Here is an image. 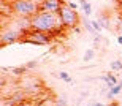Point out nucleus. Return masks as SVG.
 <instances>
[{"mask_svg": "<svg viewBox=\"0 0 122 106\" xmlns=\"http://www.w3.org/2000/svg\"><path fill=\"white\" fill-rule=\"evenodd\" d=\"M30 29L38 30V32L51 33L52 37H57L59 33H62V30L65 27H63L59 13H51V11L40 10L35 16L30 18Z\"/></svg>", "mask_w": 122, "mask_h": 106, "instance_id": "obj_1", "label": "nucleus"}, {"mask_svg": "<svg viewBox=\"0 0 122 106\" xmlns=\"http://www.w3.org/2000/svg\"><path fill=\"white\" fill-rule=\"evenodd\" d=\"M8 3L16 18H32L40 11V3L35 0H10Z\"/></svg>", "mask_w": 122, "mask_h": 106, "instance_id": "obj_2", "label": "nucleus"}, {"mask_svg": "<svg viewBox=\"0 0 122 106\" xmlns=\"http://www.w3.org/2000/svg\"><path fill=\"white\" fill-rule=\"evenodd\" d=\"M59 16L62 19V24L65 29H76L79 25V14L76 13V10H73L68 5L67 0H63L62 8L59 11Z\"/></svg>", "mask_w": 122, "mask_h": 106, "instance_id": "obj_3", "label": "nucleus"}, {"mask_svg": "<svg viewBox=\"0 0 122 106\" xmlns=\"http://www.w3.org/2000/svg\"><path fill=\"white\" fill-rule=\"evenodd\" d=\"M54 40V37L51 33H46V32H38V30H27L24 32L21 41L22 43H30V44H36V46H45V44H51Z\"/></svg>", "mask_w": 122, "mask_h": 106, "instance_id": "obj_4", "label": "nucleus"}, {"mask_svg": "<svg viewBox=\"0 0 122 106\" xmlns=\"http://www.w3.org/2000/svg\"><path fill=\"white\" fill-rule=\"evenodd\" d=\"M24 33L18 29H13V27H3L2 30V35H0V43L2 46H8V44H13L16 41H21Z\"/></svg>", "mask_w": 122, "mask_h": 106, "instance_id": "obj_5", "label": "nucleus"}, {"mask_svg": "<svg viewBox=\"0 0 122 106\" xmlns=\"http://www.w3.org/2000/svg\"><path fill=\"white\" fill-rule=\"evenodd\" d=\"M63 0H41L40 2V10L43 11H51V13H59L62 8Z\"/></svg>", "mask_w": 122, "mask_h": 106, "instance_id": "obj_6", "label": "nucleus"}, {"mask_svg": "<svg viewBox=\"0 0 122 106\" xmlns=\"http://www.w3.org/2000/svg\"><path fill=\"white\" fill-rule=\"evenodd\" d=\"M122 92V81H119L114 87H111V89H108V92H106V98L108 100H113L117 93H121Z\"/></svg>", "mask_w": 122, "mask_h": 106, "instance_id": "obj_7", "label": "nucleus"}, {"mask_svg": "<svg viewBox=\"0 0 122 106\" xmlns=\"http://www.w3.org/2000/svg\"><path fill=\"white\" fill-rule=\"evenodd\" d=\"M102 79H103L105 82H106L108 89L114 87V86H116V84L119 82V81H117V78H116V76H114L113 73H106V74H103V76H102Z\"/></svg>", "mask_w": 122, "mask_h": 106, "instance_id": "obj_8", "label": "nucleus"}, {"mask_svg": "<svg viewBox=\"0 0 122 106\" xmlns=\"http://www.w3.org/2000/svg\"><path fill=\"white\" fill-rule=\"evenodd\" d=\"M84 29H86L87 32H91L92 35H98V32L94 29V25H92V21H87V19H84Z\"/></svg>", "mask_w": 122, "mask_h": 106, "instance_id": "obj_9", "label": "nucleus"}, {"mask_svg": "<svg viewBox=\"0 0 122 106\" xmlns=\"http://www.w3.org/2000/svg\"><path fill=\"white\" fill-rule=\"evenodd\" d=\"M109 68L111 71H122V60H114L109 63Z\"/></svg>", "mask_w": 122, "mask_h": 106, "instance_id": "obj_10", "label": "nucleus"}, {"mask_svg": "<svg viewBox=\"0 0 122 106\" xmlns=\"http://www.w3.org/2000/svg\"><path fill=\"white\" fill-rule=\"evenodd\" d=\"M57 78H60L62 81H65V82H68V84H70V82H73V79L70 78V74H68L67 71H60V73L57 74Z\"/></svg>", "mask_w": 122, "mask_h": 106, "instance_id": "obj_11", "label": "nucleus"}, {"mask_svg": "<svg viewBox=\"0 0 122 106\" xmlns=\"http://www.w3.org/2000/svg\"><path fill=\"white\" fill-rule=\"evenodd\" d=\"M94 55H95V49H87L84 57H82V60H84V62H89V60L94 59Z\"/></svg>", "mask_w": 122, "mask_h": 106, "instance_id": "obj_12", "label": "nucleus"}, {"mask_svg": "<svg viewBox=\"0 0 122 106\" xmlns=\"http://www.w3.org/2000/svg\"><path fill=\"white\" fill-rule=\"evenodd\" d=\"M25 70H27V67H19V68H10V71H11V73L13 74H24V71H25Z\"/></svg>", "mask_w": 122, "mask_h": 106, "instance_id": "obj_13", "label": "nucleus"}, {"mask_svg": "<svg viewBox=\"0 0 122 106\" xmlns=\"http://www.w3.org/2000/svg\"><path fill=\"white\" fill-rule=\"evenodd\" d=\"M54 106H68V103H67V100H65V97H60L59 100H56V103H54Z\"/></svg>", "mask_w": 122, "mask_h": 106, "instance_id": "obj_14", "label": "nucleus"}, {"mask_svg": "<svg viewBox=\"0 0 122 106\" xmlns=\"http://www.w3.org/2000/svg\"><path fill=\"white\" fill-rule=\"evenodd\" d=\"M82 11H84V14H86V16L92 14V5L89 3V2H87V3L84 5V6H82Z\"/></svg>", "mask_w": 122, "mask_h": 106, "instance_id": "obj_15", "label": "nucleus"}, {"mask_svg": "<svg viewBox=\"0 0 122 106\" xmlns=\"http://www.w3.org/2000/svg\"><path fill=\"white\" fill-rule=\"evenodd\" d=\"M16 106H35V103H32V101H29V100H24V101H21V103H18Z\"/></svg>", "mask_w": 122, "mask_h": 106, "instance_id": "obj_16", "label": "nucleus"}, {"mask_svg": "<svg viewBox=\"0 0 122 106\" xmlns=\"http://www.w3.org/2000/svg\"><path fill=\"white\" fill-rule=\"evenodd\" d=\"M92 25H94V29L97 30V32H100V30H102V24H100L98 21H92Z\"/></svg>", "mask_w": 122, "mask_h": 106, "instance_id": "obj_17", "label": "nucleus"}, {"mask_svg": "<svg viewBox=\"0 0 122 106\" xmlns=\"http://www.w3.org/2000/svg\"><path fill=\"white\" fill-rule=\"evenodd\" d=\"M36 60H32V62H29L27 65H25V67H27V70H30V68H36Z\"/></svg>", "mask_w": 122, "mask_h": 106, "instance_id": "obj_18", "label": "nucleus"}, {"mask_svg": "<svg viewBox=\"0 0 122 106\" xmlns=\"http://www.w3.org/2000/svg\"><path fill=\"white\" fill-rule=\"evenodd\" d=\"M67 2H68V5H70L73 10H78V3H75V2H71V0H67Z\"/></svg>", "mask_w": 122, "mask_h": 106, "instance_id": "obj_19", "label": "nucleus"}, {"mask_svg": "<svg viewBox=\"0 0 122 106\" xmlns=\"http://www.w3.org/2000/svg\"><path fill=\"white\" fill-rule=\"evenodd\" d=\"M78 3L81 5V6H84V5H86V3H87V0H78Z\"/></svg>", "mask_w": 122, "mask_h": 106, "instance_id": "obj_20", "label": "nucleus"}, {"mask_svg": "<svg viewBox=\"0 0 122 106\" xmlns=\"http://www.w3.org/2000/svg\"><path fill=\"white\" fill-rule=\"evenodd\" d=\"M117 43H119V44H122V35H119V37H117Z\"/></svg>", "mask_w": 122, "mask_h": 106, "instance_id": "obj_21", "label": "nucleus"}, {"mask_svg": "<svg viewBox=\"0 0 122 106\" xmlns=\"http://www.w3.org/2000/svg\"><path fill=\"white\" fill-rule=\"evenodd\" d=\"M95 106H106V105H103V103H100V101H97V105Z\"/></svg>", "mask_w": 122, "mask_h": 106, "instance_id": "obj_22", "label": "nucleus"}, {"mask_svg": "<svg viewBox=\"0 0 122 106\" xmlns=\"http://www.w3.org/2000/svg\"><path fill=\"white\" fill-rule=\"evenodd\" d=\"M95 105H97V103H94V101H91V103H89V105H87V106H95Z\"/></svg>", "mask_w": 122, "mask_h": 106, "instance_id": "obj_23", "label": "nucleus"}, {"mask_svg": "<svg viewBox=\"0 0 122 106\" xmlns=\"http://www.w3.org/2000/svg\"><path fill=\"white\" fill-rule=\"evenodd\" d=\"M35 2H38V3H40V2H41V0H35Z\"/></svg>", "mask_w": 122, "mask_h": 106, "instance_id": "obj_24", "label": "nucleus"}]
</instances>
